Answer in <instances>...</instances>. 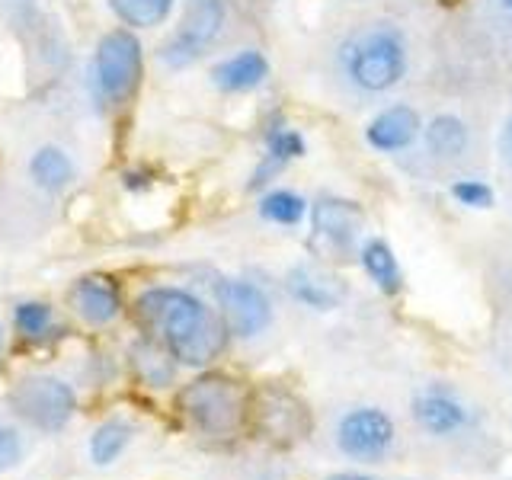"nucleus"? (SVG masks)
Segmentation results:
<instances>
[{"label":"nucleus","mask_w":512,"mask_h":480,"mask_svg":"<svg viewBox=\"0 0 512 480\" xmlns=\"http://www.w3.org/2000/svg\"><path fill=\"white\" fill-rule=\"evenodd\" d=\"M138 320L183 365H208L224 349V320L183 288H148L138 295Z\"/></svg>","instance_id":"1"},{"label":"nucleus","mask_w":512,"mask_h":480,"mask_svg":"<svg viewBox=\"0 0 512 480\" xmlns=\"http://www.w3.org/2000/svg\"><path fill=\"white\" fill-rule=\"evenodd\" d=\"M336 64H340L346 84L365 96L394 90L407 77V64H410L404 29L388 20L352 29L343 39L340 52H336Z\"/></svg>","instance_id":"2"},{"label":"nucleus","mask_w":512,"mask_h":480,"mask_svg":"<svg viewBox=\"0 0 512 480\" xmlns=\"http://www.w3.org/2000/svg\"><path fill=\"white\" fill-rule=\"evenodd\" d=\"M183 416L202 436L231 439L247 420V394L228 375H199L176 397Z\"/></svg>","instance_id":"3"},{"label":"nucleus","mask_w":512,"mask_h":480,"mask_svg":"<svg viewBox=\"0 0 512 480\" xmlns=\"http://www.w3.org/2000/svg\"><path fill=\"white\" fill-rule=\"evenodd\" d=\"M93 80L100 90L103 103L122 106L132 100L141 80V42L135 32L112 29L96 45L93 58Z\"/></svg>","instance_id":"4"},{"label":"nucleus","mask_w":512,"mask_h":480,"mask_svg":"<svg viewBox=\"0 0 512 480\" xmlns=\"http://www.w3.org/2000/svg\"><path fill=\"white\" fill-rule=\"evenodd\" d=\"M224 20H228V4L224 0H186L180 29L160 48V58H164L167 68L183 71L189 64H196L218 42Z\"/></svg>","instance_id":"5"},{"label":"nucleus","mask_w":512,"mask_h":480,"mask_svg":"<svg viewBox=\"0 0 512 480\" xmlns=\"http://www.w3.org/2000/svg\"><path fill=\"white\" fill-rule=\"evenodd\" d=\"M10 407L32 429H39V432H58V429L68 426V420L74 416L77 397L71 391V384H64L61 378L32 375V378H23L13 388Z\"/></svg>","instance_id":"6"},{"label":"nucleus","mask_w":512,"mask_h":480,"mask_svg":"<svg viewBox=\"0 0 512 480\" xmlns=\"http://www.w3.org/2000/svg\"><path fill=\"white\" fill-rule=\"evenodd\" d=\"M336 445L340 452L356 461H378L391 452L394 445V423L391 416L378 407H356L349 410L340 426H336Z\"/></svg>","instance_id":"7"},{"label":"nucleus","mask_w":512,"mask_h":480,"mask_svg":"<svg viewBox=\"0 0 512 480\" xmlns=\"http://www.w3.org/2000/svg\"><path fill=\"white\" fill-rule=\"evenodd\" d=\"M218 308H221V320L228 333L234 336H250L263 333L272 320V304L266 298V292L260 285L244 282V279H224L218 285Z\"/></svg>","instance_id":"8"},{"label":"nucleus","mask_w":512,"mask_h":480,"mask_svg":"<svg viewBox=\"0 0 512 480\" xmlns=\"http://www.w3.org/2000/svg\"><path fill=\"white\" fill-rule=\"evenodd\" d=\"M311 228H314L317 244H324L333 253H349L362 237L365 212L359 208V202H352V199L320 196L311 205Z\"/></svg>","instance_id":"9"},{"label":"nucleus","mask_w":512,"mask_h":480,"mask_svg":"<svg viewBox=\"0 0 512 480\" xmlns=\"http://www.w3.org/2000/svg\"><path fill=\"white\" fill-rule=\"evenodd\" d=\"M423 119L410 103H394L381 109L378 116L365 125V144L378 154H400L413 141H420Z\"/></svg>","instance_id":"10"},{"label":"nucleus","mask_w":512,"mask_h":480,"mask_svg":"<svg viewBox=\"0 0 512 480\" xmlns=\"http://www.w3.org/2000/svg\"><path fill=\"white\" fill-rule=\"evenodd\" d=\"M256 423L266 432V439L276 442H295L308 432V410L301 400H295L285 391H263L260 404H256Z\"/></svg>","instance_id":"11"},{"label":"nucleus","mask_w":512,"mask_h":480,"mask_svg":"<svg viewBox=\"0 0 512 480\" xmlns=\"http://www.w3.org/2000/svg\"><path fill=\"white\" fill-rule=\"evenodd\" d=\"M71 308L80 320H87L93 327H103L109 320H116L122 311L119 285L106 276H84L71 288Z\"/></svg>","instance_id":"12"},{"label":"nucleus","mask_w":512,"mask_h":480,"mask_svg":"<svg viewBox=\"0 0 512 480\" xmlns=\"http://www.w3.org/2000/svg\"><path fill=\"white\" fill-rule=\"evenodd\" d=\"M420 144H423V154L429 160H436V164H458L471 148V132L455 112H439V116H432L423 125Z\"/></svg>","instance_id":"13"},{"label":"nucleus","mask_w":512,"mask_h":480,"mask_svg":"<svg viewBox=\"0 0 512 480\" xmlns=\"http://www.w3.org/2000/svg\"><path fill=\"white\" fill-rule=\"evenodd\" d=\"M288 292H292L295 301L308 304L314 311H333L343 304L346 285L320 266H295L288 272Z\"/></svg>","instance_id":"14"},{"label":"nucleus","mask_w":512,"mask_h":480,"mask_svg":"<svg viewBox=\"0 0 512 480\" xmlns=\"http://www.w3.org/2000/svg\"><path fill=\"white\" fill-rule=\"evenodd\" d=\"M304 138L295 128H288L285 122H272L266 128V154L260 160V167L253 170V180H250V189H263L272 176L282 173L292 160L304 157Z\"/></svg>","instance_id":"15"},{"label":"nucleus","mask_w":512,"mask_h":480,"mask_svg":"<svg viewBox=\"0 0 512 480\" xmlns=\"http://www.w3.org/2000/svg\"><path fill=\"white\" fill-rule=\"evenodd\" d=\"M266 77H269V61L263 52H256V48H244V52L224 58L212 68L215 87L224 93H250L260 87Z\"/></svg>","instance_id":"16"},{"label":"nucleus","mask_w":512,"mask_h":480,"mask_svg":"<svg viewBox=\"0 0 512 480\" xmlns=\"http://www.w3.org/2000/svg\"><path fill=\"white\" fill-rule=\"evenodd\" d=\"M413 420L432 436H452L468 423V410H464L461 400L445 391H423L413 400Z\"/></svg>","instance_id":"17"},{"label":"nucleus","mask_w":512,"mask_h":480,"mask_svg":"<svg viewBox=\"0 0 512 480\" xmlns=\"http://www.w3.org/2000/svg\"><path fill=\"white\" fill-rule=\"evenodd\" d=\"M359 263L365 269V276L375 282L378 292L400 295V288H404V272H400V263H397V256H394L388 240H381V237L362 240Z\"/></svg>","instance_id":"18"},{"label":"nucleus","mask_w":512,"mask_h":480,"mask_svg":"<svg viewBox=\"0 0 512 480\" xmlns=\"http://www.w3.org/2000/svg\"><path fill=\"white\" fill-rule=\"evenodd\" d=\"M132 368L135 375L148 384V388H167L173 381V356L167 346H160L154 336L141 340L138 346H132Z\"/></svg>","instance_id":"19"},{"label":"nucleus","mask_w":512,"mask_h":480,"mask_svg":"<svg viewBox=\"0 0 512 480\" xmlns=\"http://www.w3.org/2000/svg\"><path fill=\"white\" fill-rule=\"evenodd\" d=\"M29 176L39 189L61 192V189H68L74 180V164L61 148H39L29 160Z\"/></svg>","instance_id":"20"},{"label":"nucleus","mask_w":512,"mask_h":480,"mask_svg":"<svg viewBox=\"0 0 512 480\" xmlns=\"http://www.w3.org/2000/svg\"><path fill=\"white\" fill-rule=\"evenodd\" d=\"M109 7L125 26L151 29L167 20L173 10V0H109Z\"/></svg>","instance_id":"21"},{"label":"nucleus","mask_w":512,"mask_h":480,"mask_svg":"<svg viewBox=\"0 0 512 480\" xmlns=\"http://www.w3.org/2000/svg\"><path fill=\"white\" fill-rule=\"evenodd\" d=\"M132 436H135L132 426L122 423V420H106L103 426H96V432L90 436V458H93V464H112L128 448Z\"/></svg>","instance_id":"22"},{"label":"nucleus","mask_w":512,"mask_h":480,"mask_svg":"<svg viewBox=\"0 0 512 480\" xmlns=\"http://www.w3.org/2000/svg\"><path fill=\"white\" fill-rule=\"evenodd\" d=\"M260 215L272 224H282V228H295L308 215V202L292 189H269L260 199Z\"/></svg>","instance_id":"23"},{"label":"nucleus","mask_w":512,"mask_h":480,"mask_svg":"<svg viewBox=\"0 0 512 480\" xmlns=\"http://www.w3.org/2000/svg\"><path fill=\"white\" fill-rule=\"evenodd\" d=\"M13 324L26 340H39L42 333L52 330V308L45 301H23L20 308L13 311Z\"/></svg>","instance_id":"24"},{"label":"nucleus","mask_w":512,"mask_h":480,"mask_svg":"<svg viewBox=\"0 0 512 480\" xmlns=\"http://www.w3.org/2000/svg\"><path fill=\"white\" fill-rule=\"evenodd\" d=\"M452 199L464 208H493L496 196H493V186L487 180H477V176H464V180L452 183Z\"/></svg>","instance_id":"25"},{"label":"nucleus","mask_w":512,"mask_h":480,"mask_svg":"<svg viewBox=\"0 0 512 480\" xmlns=\"http://www.w3.org/2000/svg\"><path fill=\"white\" fill-rule=\"evenodd\" d=\"M23 458V439L20 432L10 429V426H0V471L13 468V464H20Z\"/></svg>","instance_id":"26"},{"label":"nucleus","mask_w":512,"mask_h":480,"mask_svg":"<svg viewBox=\"0 0 512 480\" xmlns=\"http://www.w3.org/2000/svg\"><path fill=\"white\" fill-rule=\"evenodd\" d=\"M496 154H500V160L512 170V112L503 119L500 135H496Z\"/></svg>","instance_id":"27"},{"label":"nucleus","mask_w":512,"mask_h":480,"mask_svg":"<svg viewBox=\"0 0 512 480\" xmlns=\"http://www.w3.org/2000/svg\"><path fill=\"white\" fill-rule=\"evenodd\" d=\"M327 480H368V477H362V474H333Z\"/></svg>","instance_id":"28"},{"label":"nucleus","mask_w":512,"mask_h":480,"mask_svg":"<svg viewBox=\"0 0 512 480\" xmlns=\"http://www.w3.org/2000/svg\"><path fill=\"white\" fill-rule=\"evenodd\" d=\"M500 7H503V10H509V13H512V0H500Z\"/></svg>","instance_id":"29"},{"label":"nucleus","mask_w":512,"mask_h":480,"mask_svg":"<svg viewBox=\"0 0 512 480\" xmlns=\"http://www.w3.org/2000/svg\"><path fill=\"white\" fill-rule=\"evenodd\" d=\"M0 349H4V327H0Z\"/></svg>","instance_id":"30"}]
</instances>
